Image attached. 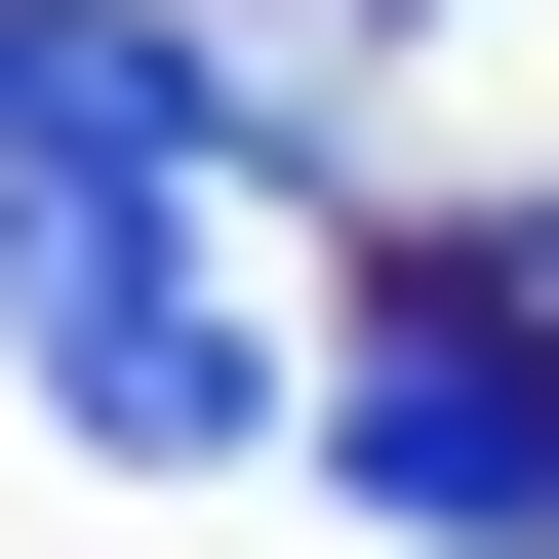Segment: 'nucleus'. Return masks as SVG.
<instances>
[{
  "mask_svg": "<svg viewBox=\"0 0 559 559\" xmlns=\"http://www.w3.org/2000/svg\"><path fill=\"white\" fill-rule=\"evenodd\" d=\"M0 360L81 400L120 479H240L280 440V320L200 280V200H120V160H0Z\"/></svg>",
  "mask_w": 559,
  "mask_h": 559,
  "instance_id": "1",
  "label": "nucleus"
},
{
  "mask_svg": "<svg viewBox=\"0 0 559 559\" xmlns=\"http://www.w3.org/2000/svg\"><path fill=\"white\" fill-rule=\"evenodd\" d=\"M320 479L440 559H559V320H479V280H400L360 360H320Z\"/></svg>",
  "mask_w": 559,
  "mask_h": 559,
  "instance_id": "2",
  "label": "nucleus"
},
{
  "mask_svg": "<svg viewBox=\"0 0 559 559\" xmlns=\"http://www.w3.org/2000/svg\"><path fill=\"white\" fill-rule=\"evenodd\" d=\"M0 160H120V200H280V160H320V81H280V40H200V0H0Z\"/></svg>",
  "mask_w": 559,
  "mask_h": 559,
  "instance_id": "3",
  "label": "nucleus"
},
{
  "mask_svg": "<svg viewBox=\"0 0 559 559\" xmlns=\"http://www.w3.org/2000/svg\"><path fill=\"white\" fill-rule=\"evenodd\" d=\"M400 40H520V0H400Z\"/></svg>",
  "mask_w": 559,
  "mask_h": 559,
  "instance_id": "4",
  "label": "nucleus"
}]
</instances>
